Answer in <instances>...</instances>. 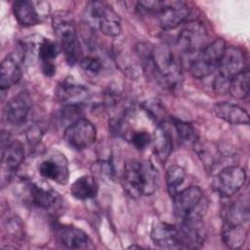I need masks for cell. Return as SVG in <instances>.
<instances>
[{"label":"cell","mask_w":250,"mask_h":250,"mask_svg":"<svg viewBox=\"0 0 250 250\" xmlns=\"http://www.w3.org/2000/svg\"><path fill=\"white\" fill-rule=\"evenodd\" d=\"M158 182L157 168L148 160H126L121 183L124 190L133 198L154 193Z\"/></svg>","instance_id":"1"},{"label":"cell","mask_w":250,"mask_h":250,"mask_svg":"<svg viewBox=\"0 0 250 250\" xmlns=\"http://www.w3.org/2000/svg\"><path fill=\"white\" fill-rule=\"evenodd\" d=\"M137 10L141 14H151L157 18L159 26L164 30L177 28L188 19L190 8L185 1H140Z\"/></svg>","instance_id":"2"},{"label":"cell","mask_w":250,"mask_h":250,"mask_svg":"<svg viewBox=\"0 0 250 250\" xmlns=\"http://www.w3.org/2000/svg\"><path fill=\"white\" fill-rule=\"evenodd\" d=\"M52 22L58 38V44L66 62L69 65L80 62L83 58V52L71 15L65 12L56 13L53 16Z\"/></svg>","instance_id":"3"},{"label":"cell","mask_w":250,"mask_h":250,"mask_svg":"<svg viewBox=\"0 0 250 250\" xmlns=\"http://www.w3.org/2000/svg\"><path fill=\"white\" fill-rule=\"evenodd\" d=\"M144 62L151 66L156 78L165 87L174 88L180 83L181 63L168 46L159 45L153 48Z\"/></svg>","instance_id":"4"},{"label":"cell","mask_w":250,"mask_h":250,"mask_svg":"<svg viewBox=\"0 0 250 250\" xmlns=\"http://www.w3.org/2000/svg\"><path fill=\"white\" fill-rule=\"evenodd\" d=\"M246 57L244 52L234 46L226 47L218 65V74L214 80V89L219 94L229 90V81L245 69Z\"/></svg>","instance_id":"5"},{"label":"cell","mask_w":250,"mask_h":250,"mask_svg":"<svg viewBox=\"0 0 250 250\" xmlns=\"http://www.w3.org/2000/svg\"><path fill=\"white\" fill-rule=\"evenodd\" d=\"M226 49L223 39H216L209 43L197 55L189 60L188 68L190 74L197 79L209 76L218 68L222 55Z\"/></svg>","instance_id":"6"},{"label":"cell","mask_w":250,"mask_h":250,"mask_svg":"<svg viewBox=\"0 0 250 250\" xmlns=\"http://www.w3.org/2000/svg\"><path fill=\"white\" fill-rule=\"evenodd\" d=\"M173 210L177 219L183 220L194 214H205L207 201L198 187H189L178 191L173 197Z\"/></svg>","instance_id":"7"},{"label":"cell","mask_w":250,"mask_h":250,"mask_svg":"<svg viewBox=\"0 0 250 250\" xmlns=\"http://www.w3.org/2000/svg\"><path fill=\"white\" fill-rule=\"evenodd\" d=\"M246 182L245 170L236 165L223 168L212 180L214 191L223 198H229L236 194Z\"/></svg>","instance_id":"8"},{"label":"cell","mask_w":250,"mask_h":250,"mask_svg":"<svg viewBox=\"0 0 250 250\" xmlns=\"http://www.w3.org/2000/svg\"><path fill=\"white\" fill-rule=\"evenodd\" d=\"M88 14L100 31L108 37H116L121 33V20L118 14L104 2L94 1L88 6Z\"/></svg>","instance_id":"9"},{"label":"cell","mask_w":250,"mask_h":250,"mask_svg":"<svg viewBox=\"0 0 250 250\" xmlns=\"http://www.w3.org/2000/svg\"><path fill=\"white\" fill-rule=\"evenodd\" d=\"M177 43L180 50L192 59L208 45L204 24L198 21L187 22L178 35Z\"/></svg>","instance_id":"10"},{"label":"cell","mask_w":250,"mask_h":250,"mask_svg":"<svg viewBox=\"0 0 250 250\" xmlns=\"http://www.w3.org/2000/svg\"><path fill=\"white\" fill-rule=\"evenodd\" d=\"M205 214H194L180 220L177 226L180 248L196 249L201 247L205 239L203 217Z\"/></svg>","instance_id":"11"},{"label":"cell","mask_w":250,"mask_h":250,"mask_svg":"<svg viewBox=\"0 0 250 250\" xmlns=\"http://www.w3.org/2000/svg\"><path fill=\"white\" fill-rule=\"evenodd\" d=\"M63 138L70 147L82 150L90 147L96 142L97 130L90 120L80 117L66 126Z\"/></svg>","instance_id":"12"},{"label":"cell","mask_w":250,"mask_h":250,"mask_svg":"<svg viewBox=\"0 0 250 250\" xmlns=\"http://www.w3.org/2000/svg\"><path fill=\"white\" fill-rule=\"evenodd\" d=\"M39 174L46 180H51L59 185H66L69 179L68 162L64 154L55 150L38 166Z\"/></svg>","instance_id":"13"},{"label":"cell","mask_w":250,"mask_h":250,"mask_svg":"<svg viewBox=\"0 0 250 250\" xmlns=\"http://www.w3.org/2000/svg\"><path fill=\"white\" fill-rule=\"evenodd\" d=\"M24 159V148L20 141L10 142L2 150L1 186L5 187L14 178Z\"/></svg>","instance_id":"14"},{"label":"cell","mask_w":250,"mask_h":250,"mask_svg":"<svg viewBox=\"0 0 250 250\" xmlns=\"http://www.w3.org/2000/svg\"><path fill=\"white\" fill-rule=\"evenodd\" d=\"M31 112V102L24 93H20L10 99L3 109L4 121L14 127L25 124Z\"/></svg>","instance_id":"15"},{"label":"cell","mask_w":250,"mask_h":250,"mask_svg":"<svg viewBox=\"0 0 250 250\" xmlns=\"http://www.w3.org/2000/svg\"><path fill=\"white\" fill-rule=\"evenodd\" d=\"M56 237L64 247L69 249H93L94 243L90 236L74 226L59 225L56 227Z\"/></svg>","instance_id":"16"},{"label":"cell","mask_w":250,"mask_h":250,"mask_svg":"<svg viewBox=\"0 0 250 250\" xmlns=\"http://www.w3.org/2000/svg\"><path fill=\"white\" fill-rule=\"evenodd\" d=\"M56 99L63 105H80L89 96L88 89L73 80L65 79L62 81L56 91Z\"/></svg>","instance_id":"17"},{"label":"cell","mask_w":250,"mask_h":250,"mask_svg":"<svg viewBox=\"0 0 250 250\" xmlns=\"http://www.w3.org/2000/svg\"><path fill=\"white\" fill-rule=\"evenodd\" d=\"M27 194L30 203L40 209H58L61 203V197L54 189L45 188L34 183L27 185Z\"/></svg>","instance_id":"18"},{"label":"cell","mask_w":250,"mask_h":250,"mask_svg":"<svg viewBox=\"0 0 250 250\" xmlns=\"http://www.w3.org/2000/svg\"><path fill=\"white\" fill-rule=\"evenodd\" d=\"M150 237L153 243L159 248H180L177 227L171 224L165 222L155 223L151 228Z\"/></svg>","instance_id":"19"},{"label":"cell","mask_w":250,"mask_h":250,"mask_svg":"<svg viewBox=\"0 0 250 250\" xmlns=\"http://www.w3.org/2000/svg\"><path fill=\"white\" fill-rule=\"evenodd\" d=\"M212 111L217 118L233 125H248L249 123L248 112L243 107L231 103H217Z\"/></svg>","instance_id":"20"},{"label":"cell","mask_w":250,"mask_h":250,"mask_svg":"<svg viewBox=\"0 0 250 250\" xmlns=\"http://www.w3.org/2000/svg\"><path fill=\"white\" fill-rule=\"evenodd\" d=\"M38 2L18 0L13 3V12L18 22L22 26H32L41 21V13L37 10Z\"/></svg>","instance_id":"21"},{"label":"cell","mask_w":250,"mask_h":250,"mask_svg":"<svg viewBox=\"0 0 250 250\" xmlns=\"http://www.w3.org/2000/svg\"><path fill=\"white\" fill-rule=\"evenodd\" d=\"M21 78V67L14 55L5 57L0 67V88L2 91L8 90L16 85Z\"/></svg>","instance_id":"22"},{"label":"cell","mask_w":250,"mask_h":250,"mask_svg":"<svg viewBox=\"0 0 250 250\" xmlns=\"http://www.w3.org/2000/svg\"><path fill=\"white\" fill-rule=\"evenodd\" d=\"M248 235L245 224L224 222L222 227V240L230 249L241 248Z\"/></svg>","instance_id":"23"},{"label":"cell","mask_w":250,"mask_h":250,"mask_svg":"<svg viewBox=\"0 0 250 250\" xmlns=\"http://www.w3.org/2000/svg\"><path fill=\"white\" fill-rule=\"evenodd\" d=\"M152 147L155 155L161 160L166 161L173 149L172 137L163 124L155 127L152 134Z\"/></svg>","instance_id":"24"},{"label":"cell","mask_w":250,"mask_h":250,"mask_svg":"<svg viewBox=\"0 0 250 250\" xmlns=\"http://www.w3.org/2000/svg\"><path fill=\"white\" fill-rule=\"evenodd\" d=\"M70 192L78 200L95 198L99 192L98 181L93 176H81L71 184Z\"/></svg>","instance_id":"25"},{"label":"cell","mask_w":250,"mask_h":250,"mask_svg":"<svg viewBox=\"0 0 250 250\" xmlns=\"http://www.w3.org/2000/svg\"><path fill=\"white\" fill-rule=\"evenodd\" d=\"M60 53H61V49L57 42L48 38L40 39V42L38 45L37 57L41 62V67L45 65L55 64L54 60L57 59Z\"/></svg>","instance_id":"26"},{"label":"cell","mask_w":250,"mask_h":250,"mask_svg":"<svg viewBox=\"0 0 250 250\" xmlns=\"http://www.w3.org/2000/svg\"><path fill=\"white\" fill-rule=\"evenodd\" d=\"M249 70L245 68L243 71L234 76L229 84V94L239 100H244L249 95Z\"/></svg>","instance_id":"27"},{"label":"cell","mask_w":250,"mask_h":250,"mask_svg":"<svg viewBox=\"0 0 250 250\" xmlns=\"http://www.w3.org/2000/svg\"><path fill=\"white\" fill-rule=\"evenodd\" d=\"M185 178L186 170L182 166L174 164L168 167L166 171V185L171 197L179 191V188L184 183Z\"/></svg>","instance_id":"28"},{"label":"cell","mask_w":250,"mask_h":250,"mask_svg":"<svg viewBox=\"0 0 250 250\" xmlns=\"http://www.w3.org/2000/svg\"><path fill=\"white\" fill-rule=\"evenodd\" d=\"M142 108L146 115L155 124V126L161 125L165 119L166 112L164 106L158 100H148L142 104Z\"/></svg>","instance_id":"29"},{"label":"cell","mask_w":250,"mask_h":250,"mask_svg":"<svg viewBox=\"0 0 250 250\" xmlns=\"http://www.w3.org/2000/svg\"><path fill=\"white\" fill-rule=\"evenodd\" d=\"M173 126L176 130L177 136L180 140L181 143L188 144V143H194L197 139L195 137V132L191 124L178 120V119H173Z\"/></svg>","instance_id":"30"},{"label":"cell","mask_w":250,"mask_h":250,"mask_svg":"<svg viewBox=\"0 0 250 250\" xmlns=\"http://www.w3.org/2000/svg\"><path fill=\"white\" fill-rule=\"evenodd\" d=\"M126 139L139 150L145 149L151 144L152 134L147 130H133L131 131Z\"/></svg>","instance_id":"31"},{"label":"cell","mask_w":250,"mask_h":250,"mask_svg":"<svg viewBox=\"0 0 250 250\" xmlns=\"http://www.w3.org/2000/svg\"><path fill=\"white\" fill-rule=\"evenodd\" d=\"M92 170L104 177L112 179L114 177V168H113V164L109 159L106 160H99L97 161L95 164H93L92 166ZM93 172V173H94Z\"/></svg>","instance_id":"32"},{"label":"cell","mask_w":250,"mask_h":250,"mask_svg":"<svg viewBox=\"0 0 250 250\" xmlns=\"http://www.w3.org/2000/svg\"><path fill=\"white\" fill-rule=\"evenodd\" d=\"M80 65L85 71L91 74L99 73L103 67V63L100 61V59L92 56L83 57L82 60L80 61Z\"/></svg>","instance_id":"33"},{"label":"cell","mask_w":250,"mask_h":250,"mask_svg":"<svg viewBox=\"0 0 250 250\" xmlns=\"http://www.w3.org/2000/svg\"><path fill=\"white\" fill-rule=\"evenodd\" d=\"M128 248H139V249H141L142 247H141V246H139V245H135V244H134V245H131V246H129Z\"/></svg>","instance_id":"34"}]
</instances>
